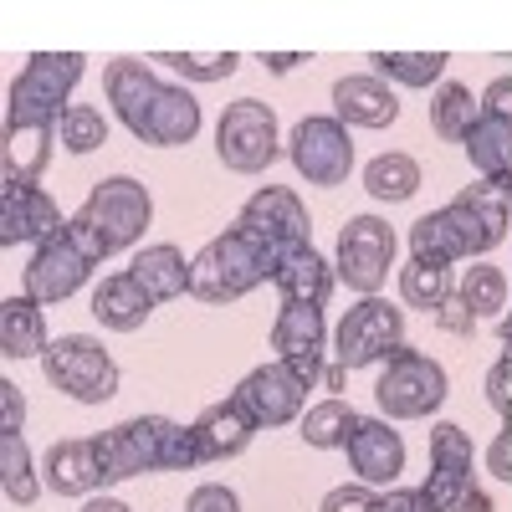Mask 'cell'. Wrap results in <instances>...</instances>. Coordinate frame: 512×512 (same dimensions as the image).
I'll return each instance as SVG.
<instances>
[{
  "label": "cell",
  "instance_id": "cell-1",
  "mask_svg": "<svg viewBox=\"0 0 512 512\" xmlns=\"http://www.w3.org/2000/svg\"><path fill=\"white\" fill-rule=\"evenodd\" d=\"M282 262L287 256L277 246H267V241L246 236L241 226H231L226 236H216L190 262V292L200 297V303H236V297H246L251 287L272 282Z\"/></svg>",
  "mask_w": 512,
  "mask_h": 512
},
{
  "label": "cell",
  "instance_id": "cell-2",
  "mask_svg": "<svg viewBox=\"0 0 512 512\" xmlns=\"http://www.w3.org/2000/svg\"><path fill=\"white\" fill-rule=\"evenodd\" d=\"M82 52H36L26 72L11 82V103H6V128H57L62 103L82 77Z\"/></svg>",
  "mask_w": 512,
  "mask_h": 512
},
{
  "label": "cell",
  "instance_id": "cell-3",
  "mask_svg": "<svg viewBox=\"0 0 512 512\" xmlns=\"http://www.w3.org/2000/svg\"><path fill=\"white\" fill-rule=\"evenodd\" d=\"M41 369L57 384L62 395L82 400V405H103L118 395V364L108 359V349L93 333H62L57 344L41 354Z\"/></svg>",
  "mask_w": 512,
  "mask_h": 512
},
{
  "label": "cell",
  "instance_id": "cell-4",
  "mask_svg": "<svg viewBox=\"0 0 512 512\" xmlns=\"http://www.w3.org/2000/svg\"><path fill=\"white\" fill-rule=\"evenodd\" d=\"M374 400L390 420H425L446 405V369L420 349H400L384 364V374L374 384Z\"/></svg>",
  "mask_w": 512,
  "mask_h": 512
},
{
  "label": "cell",
  "instance_id": "cell-5",
  "mask_svg": "<svg viewBox=\"0 0 512 512\" xmlns=\"http://www.w3.org/2000/svg\"><path fill=\"white\" fill-rule=\"evenodd\" d=\"M77 216L103 236V246H108V256H113V251H128V246L144 241V231H149V221H154V200H149V190H144L139 180L113 175V180H98V185H93V195L82 200Z\"/></svg>",
  "mask_w": 512,
  "mask_h": 512
},
{
  "label": "cell",
  "instance_id": "cell-6",
  "mask_svg": "<svg viewBox=\"0 0 512 512\" xmlns=\"http://www.w3.org/2000/svg\"><path fill=\"white\" fill-rule=\"evenodd\" d=\"M277 113L262 98H236L216 123V154L236 175H262L277 159Z\"/></svg>",
  "mask_w": 512,
  "mask_h": 512
},
{
  "label": "cell",
  "instance_id": "cell-7",
  "mask_svg": "<svg viewBox=\"0 0 512 512\" xmlns=\"http://www.w3.org/2000/svg\"><path fill=\"white\" fill-rule=\"evenodd\" d=\"M400 349H405V313L390 308L384 297H364L338 323V364L344 369H369L379 359H395Z\"/></svg>",
  "mask_w": 512,
  "mask_h": 512
},
{
  "label": "cell",
  "instance_id": "cell-8",
  "mask_svg": "<svg viewBox=\"0 0 512 512\" xmlns=\"http://www.w3.org/2000/svg\"><path fill=\"white\" fill-rule=\"evenodd\" d=\"M395 251H400V241H395L390 221L354 216L344 231H338V262H333V272L344 277L354 292L374 297L384 287V277H390V267H395Z\"/></svg>",
  "mask_w": 512,
  "mask_h": 512
},
{
  "label": "cell",
  "instance_id": "cell-9",
  "mask_svg": "<svg viewBox=\"0 0 512 512\" xmlns=\"http://www.w3.org/2000/svg\"><path fill=\"white\" fill-rule=\"evenodd\" d=\"M287 154L308 185H344L354 169V139L338 118H303L287 139Z\"/></svg>",
  "mask_w": 512,
  "mask_h": 512
},
{
  "label": "cell",
  "instance_id": "cell-10",
  "mask_svg": "<svg viewBox=\"0 0 512 512\" xmlns=\"http://www.w3.org/2000/svg\"><path fill=\"white\" fill-rule=\"evenodd\" d=\"M236 226H241L246 236H256V241L277 246L282 256L303 251V246H308V236H313V221H308L303 200H297L292 190H282V185H267V190H256V195H251V200L241 205Z\"/></svg>",
  "mask_w": 512,
  "mask_h": 512
},
{
  "label": "cell",
  "instance_id": "cell-11",
  "mask_svg": "<svg viewBox=\"0 0 512 512\" xmlns=\"http://www.w3.org/2000/svg\"><path fill=\"white\" fill-rule=\"evenodd\" d=\"M169 420L164 415H139V420H123L113 431L93 436L98 441V466H103V482H123V477H139L159 466V446H164Z\"/></svg>",
  "mask_w": 512,
  "mask_h": 512
},
{
  "label": "cell",
  "instance_id": "cell-12",
  "mask_svg": "<svg viewBox=\"0 0 512 512\" xmlns=\"http://www.w3.org/2000/svg\"><path fill=\"white\" fill-rule=\"evenodd\" d=\"M67 221L57 200L41 185H21V180H0V246H21V241H52L62 236Z\"/></svg>",
  "mask_w": 512,
  "mask_h": 512
},
{
  "label": "cell",
  "instance_id": "cell-13",
  "mask_svg": "<svg viewBox=\"0 0 512 512\" xmlns=\"http://www.w3.org/2000/svg\"><path fill=\"white\" fill-rule=\"evenodd\" d=\"M303 384H297L287 374V364H262V369H251L241 384H236V405L256 420V425H292L297 415H303Z\"/></svg>",
  "mask_w": 512,
  "mask_h": 512
},
{
  "label": "cell",
  "instance_id": "cell-14",
  "mask_svg": "<svg viewBox=\"0 0 512 512\" xmlns=\"http://www.w3.org/2000/svg\"><path fill=\"white\" fill-rule=\"evenodd\" d=\"M344 451H349V466L364 487H395L400 472H405V441L390 420H364L359 415Z\"/></svg>",
  "mask_w": 512,
  "mask_h": 512
},
{
  "label": "cell",
  "instance_id": "cell-15",
  "mask_svg": "<svg viewBox=\"0 0 512 512\" xmlns=\"http://www.w3.org/2000/svg\"><path fill=\"white\" fill-rule=\"evenodd\" d=\"M93 262L82 256L67 236H52V241H41L36 256H31V267H26V297H36V303H67V297L88 282Z\"/></svg>",
  "mask_w": 512,
  "mask_h": 512
},
{
  "label": "cell",
  "instance_id": "cell-16",
  "mask_svg": "<svg viewBox=\"0 0 512 512\" xmlns=\"http://www.w3.org/2000/svg\"><path fill=\"white\" fill-rule=\"evenodd\" d=\"M108 103H113V113L123 118V128L128 134H144V123H149V108H154V98H159V88L164 82L149 72V62H134V57H118L113 67H108Z\"/></svg>",
  "mask_w": 512,
  "mask_h": 512
},
{
  "label": "cell",
  "instance_id": "cell-17",
  "mask_svg": "<svg viewBox=\"0 0 512 512\" xmlns=\"http://www.w3.org/2000/svg\"><path fill=\"white\" fill-rule=\"evenodd\" d=\"M333 118L338 123H354V128H390L400 118V98L390 93V82L379 77H338L333 82Z\"/></svg>",
  "mask_w": 512,
  "mask_h": 512
},
{
  "label": "cell",
  "instance_id": "cell-18",
  "mask_svg": "<svg viewBox=\"0 0 512 512\" xmlns=\"http://www.w3.org/2000/svg\"><path fill=\"white\" fill-rule=\"evenodd\" d=\"M200 134V103L190 98V88H159L154 108H149V123H144V144H159V149H180Z\"/></svg>",
  "mask_w": 512,
  "mask_h": 512
},
{
  "label": "cell",
  "instance_id": "cell-19",
  "mask_svg": "<svg viewBox=\"0 0 512 512\" xmlns=\"http://www.w3.org/2000/svg\"><path fill=\"white\" fill-rule=\"evenodd\" d=\"M149 313H154V297H149L134 277H128V272L103 277L98 292H93V318H98L103 328H113V333H134V328H144Z\"/></svg>",
  "mask_w": 512,
  "mask_h": 512
},
{
  "label": "cell",
  "instance_id": "cell-20",
  "mask_svg": "<svg viewBox=\"0 0 512 512\" xmlns=\"http://www.w3.org/2000/svg\"><path fill=\"white\" fill-rule=\"evenodd\" d=\"M47 487L57 497H88L103 487L98 466V441H57L47 451Z\"/></svg>",
  "mask_w": 512,
  "mask_h": 512
},
{
  "label": "cell",
  "instance_id": "cell-21",
  "mask_svg": "<svg viewBox=\"0 0 512 512\" xmlns=\"http://www.w3.org/2000/svg\"><path fill=\"white\" fill-rule=\"evenodd\" d=\"M52 349L47 318H41L36 297H6L0 303V354L6 359H41Z\"/></svg>",
  "mask_w": 512,
  "mask_h": 512
},
{
  "label": "cell",
  "instance_id": "cell-22",
  "mask_svg": "<svg viewBox=\"0 0 512 512\" xmlns=\"http://www.w3.org/2000/svg\"><path fill=\"white\" fill-rule=\"evenodd\" d=\"M251 431L256 420L236 405V400H221V405H205L200 420H195V436H200V451L205 461H226V456H241L251 446Z\"/></svg>",
  "mask_w": 512,
  "mask_h": 512
},
{
  "label": "cell",
  "instance_id": "cell-23",
  "mask_svg": "<svg viewBox=\"0 0 512 512\" xmlns=\"http://www.w3.org/2000/svg\"><path fill=\"white\" fill-rule=\"evenodd\" d=\"M128 277H134L154 303H169V297H185L190 292V262L180 256V246H144L134 256V267H128Z\"/></svg>",
  "mask_w": 512,
  "mask_h": 512
},
{
  "label": "cell",
  "instance_id": "cell-24",
  "mask_svg": "<svg viewBox=\"0 0 512 512\" xmlns=\"http://www.w3.org/2000/svg\"><path fill=\"white\" fill-rule=\"evenodd\" d=\"M333 267L323 262V256L313 251V246H303V251H292L287 262L277 267V287H282V303H313V308H323L328 303V292H333Z\"/></svg>",
  "mask_w": 512,
  "mask_h": 512
},
{
  "label": "cell",
  "instance_id": "cell-25",
  "mask_svg": "<svg viewBox=\"0 0 512 512\" xmlns=\"http://www.w3.org/2000/svg\"><path fill=\"white\" fill-rule=\"evenodd\" d=\"M410 251L415 262H431V267H451V262H466L472 246H466V231L456 226L451 210H431L410 226Z\"/></svg>",
  "mask_w": 512,
  "mask_h": 512
},
{
  "label": "cell",
  "instance_id": "cell-26",
  "mask_svg": "<svg viewBox=\"0 0 512 512\" xmlns=\"http://www.w3.org/2000/svg\"><path fill=\"white\" fill-rule=\"evenodd\" d=\"M466 154H472V169H482L487 180H512V123L482 113L477 128L466 134Z\"/></svg>",
  "mask_w": 512,
  "mask_h": 512
},
{
  "label": "cell",
  "instance_id": "cell-27",
  "mask_svg": "<svg viewBox=\"0 0 512 512\" xmlns=\"http://www.w3.org/2000/svg\"><path fill=\"white\" fill-rule=\"evenodd\" d=\"M272 349L282 359H292V354H323V308H313V303H282V313L272 323Z\"/></svg>",
  "mask_w": 512,
  "mask_h": 512
},
{
  "label": "cell",
  "instance_id": "cell-28",
  "mask_svg": "<svg viewBox=\"0 0 512 512\" xmlns=\"http://www.w3.org/2000/svg\"><path fill=\"white\" fill-rule=\"evenodd\" d=\"M52 144H57V128H6V175L0 180L36 185V175L52 159Z\"/></svg>",
  "mask_w": 512,
  "mask_h": 512
},
{
  "label": "cell",
  "instance_id": "cell-29",
  "mask_svg": "<svg viewBox=\"0 0 512 512\" xmlns=\"http://www.w3.org/2000/svg\"><path fill=\"white\" fill-rule=\"evenodd\" d=\"M477 118H482V98L472 88H461V82H446V88L436 93V103H431L436 134L451 139V144H466V134L477 128Z\"/></svg>",
  "mask_w": 512,
  "mask_h": 512
},
{
  "label": "cell",
  "instance_id": "cell-30",
  "mask_svg": "<svg viewBox=\"0 0 512 512\" xmlns=\"http://www.w3.org/2000/svg\"><path fill=\"white\" fill-rule=\"evenodd\" d=\"M364 190L374 200H390V205L395 200H410L420 190V164L410 154H379V159L364 164Z\"/></svg>",
  "mask_w": 512,
  "mask_h": 512
},
{
  "label": "cell",
  "instance_id": "cell-31",
  "mask_svg": "<svg viewBox=\"0 0 512 512\" xmlns=\"http://www.w3.org/2000/svg\"><path fill=\"white\" fill-rule=\"evenodd\" d=\"M354 425H359L354 405H344V400H323V405H313V410L303 415V441H308L313 451H338V446H349Z\"/></svg>",
  "mask_w": 512,
  "mask_h": 512
},
{
  "label": "cell",
  "instance_id": "cell-32",
  "mask_svg": "<svg viewBox=\"0 0 512 512\" xmlns=\"http://www.w3.org/2000/svg\"><path fill=\"white\" fill-rule=\"evenodd\" d=\"M384 77H395V82H405V88H431V82H441V72H446V52H374L369 57Z\"/></svg>",
  "mask_w": 512,
  "mask_h": 512
},
{
  "label": "cell",
  "instance_id": "cell-33",
  "mask_svg": "<svg viewBox=\"0 0 512 512\" xmlns=\"http://www.w3.org/2000/svg\"><path fill=\"white\" fill-rule=\"evenodd\" d=\"M456 297L472 308V318H497V313L507 308V272H502V267H487V262L466 267Z\"/></svg>",
  "mask_w": 512,
  "mask_h": 512
},
{
  "label": "cell",
  "instance_id": "cell-34",
  "mask_svg": "<svg viewBox=\"0 0 512 512\" xmlns=\"http://www.w3.org/2000/svg\"><path fill=\"white\" fill-rule=\"evenodd\" d=\"M0 487H6L11 502L31 507L36 502V477H31V451L21 441V431H0Z\"/></svg>",
  "mask_w": 512,
  "mask_h": 512
},
{
  "label": "cell",
  "instance_id": "cell-35",
  "mask_svg": "<svg viewBox=\"0 0 512 512\" xmlns=\"http://www.w3.org/2000/svg\"><path fill=\"white\" fill-rule=\"evenodd\" d=\"M57 139H62L67 154H93V149L108 144V118L98 108H88V103H72L62 113V123H57Z\"/></svg>",
  "mask_w": 512,
  "mask_h": 512
},
{
  "label": "cell",
  "instance_id": "cell-36",
  "mask_svg": "<svg viewBox=\"0 0 512 512\" xmlns=\"http://www.w3.org/2000/svg\"><path fill=\"white\" fill-rule=\"evenodd\" d=\"M400 297H405L410 308L431 313V308H441L446 297H451V272L446 267H431V262H415V256H410V267L400 272Z\"/></svg>",
  "mask_w": 512,
  "mask_h": 512
},
{
  "label": "cell",
  "instance_id": "cell-37",
  "mask_svg": "<svg viewBox=\"0 0 512 512\" xmlns=\"http://www.w3.org/2000/svg\"><path fill=\"white\" fill-rule=\"evenodd\" d=\"M154 62L175 67V72L190 77V82H226L241 57H236V52H159Z\"/></svg>",
  "mask_w": 512,
  "mask_h": 512
},
{
  "label": "cell",
  "instance_id": "cell-38",
  "mask_svg": "<svg viewBox=\"0 0 512 512\" xmlns=\"http://www.w3.org/2000/svg\"><path fill=\"white\" fill-rule=\"evenodd\" d=\"M425 502L431 512H461L466 507V492H472V472H456V466H431V477H425Z\"/></svg>",
  "mask_w": 512,
  "mask_h": 512
},
{
  "label": "cell",
  "instance_id": "cell-39",
  "mask_svg": "<svg viewBox=\"0 0 512 512\" xmlns=\"http://www.w3.org/2000/svg\"><path fill=\"white\" fill-rule=\"evenodd\" d=\"M472 461H477L472 436H466L461 425L441 420L436 431H431V466H456V472H472Z\"/></svg>",
  "mask_w": 512,
  "mask_h": 512
},
{
  "label": "cell",
  "instance_id": "cell-40",
  "mask_svg": "<svg viewBox=\"0 0 512 512\" xmlns=\"http://www.w3.org/2000/svg\"><path fill=\"white\" fill-rule=\"evenodd\" d=\"M195 461H205V451H200V436H195V425L185 431V425H175V420H169L164 446H159V466H164V472H190Z\"/></svg>",
  "mask_w": 512,
  "mask_h": 512
},
{
  "label": "cell",
  "instance_id": "cell-41",
  "mask_svg": "<svg viewBox=\"0 0 512 512\" xmlns=\"http://www.w3.org/2000/svg\"><path fill=\"white\" fill-rule=\"evenodd\" d=\"M185 512H241V497L231 487H221V482H205V487L190 492V507Z\"/></svg>",
  "mask_w": 512,
  "mask_h": 512
},
{
  "label": "cell",
  "instance_id": "cell-42",
  "mask_svg": "<svg viewBox=\"0 0 512 512\" xmlns=\"http://www.w3.org/2000/svg\"><path fill=\"white\" fill-rule=\"evenodd\" d=\"M318 512H379V497L369 487H333Z\"/></svg>",
  "mask_w": 512,
  "mask_h": 512
},
{
  "label": "cell",
  "instance_id": "cell-43",
  "mask_svg": "<svg viewBox=\"0 0 512 512\" xmlns=\"http://www.w3.org/2000/svg\"><path fill=\"white\" fill-rule=\"evenodd\" d=\"M62 236H67V241H72V246H77L82 256H88V262H93V267H98V262H103V256H108V246H103V236H98V231H93L88 221H82V216H72Z\"/></svg>",
  "mask_w": 512,
  "mask_h": 512
},
{
  "label": "cell",
  "instance_id": "cell-44",
  "mask_svg": "<svg viewBox=\"0 0 512 512\" xmlns=\"http://www.w3.org/2000/svg\"><path fill=\"white\" fill-rule=\"evenodd\" d=\"M26 425V400L16 379H0V431H21Z\"/></svg>",
  "mask_w": 512,
  "mask_h": 512
},
{
  "label": "cell",
  "instance_id": "cell-45",
  "mask_svg": "<svg viewBox=\"0 0 512 512\" xmlns=\"http://www.w3.org/2000/svg\"><path fill=\"white\" fill-rule=\"evenodd\" d=\"M507 369H512V359H507V354L487 369V405H492L502 420H512V400H507Z\"/></svg>",
  "mask_w": 512,
  "mask_h": 512
},
{
  "label": "cell",
  "instance_id": "cell-46",
  "mask_svg": "<svg viewBox=\"0 0 512 512\" xmlns=\"http://www.w3.org/2000/svg\"><path fill=\"white\" fill-rule=\"evenodd\" d=\"M436 318H441V328H446V333H456V338H466V333H472V328H477V318H472V308H466V303H461V297H446V303L436 308Z\"/></svg>",
  "mask_w": 512,
  "mask_h": 512
},
{
  "label": "cell",
  "instance_id": "cell-47",
  "mask_svg": "<svg viewBox=\"0 0 512 512\" xmlns=\"http://www.w3.org/2000/svg\"><path fill=\"white\" fill-rule=\"evenodd\" d=\"M487 466H492L497 482H512V420L497 431V441H492V451H487Z\"/></svg>",
  "mask_w": 512,
  "mask_h": 512
},
{
  "label": "cell",
  "instance_id": "cell-48",
  "mask_svg": "<svg viewBox=\"0 0 512 512\" xmlns=\"http://www.w3.org/2000/svg\"><path fill=\"white\" fill-rule=\"evenodd\" d=\"M379 512H431V502H425V492H410V487H390L379 497Z\"/></svg>",
  "mask_w": 512,
  "mask_h": 512
},
{
  "label": "cell",
  "instance_id": "cell-49",
  "mask_svg": "<svg viewBox=\"0 0 512 512\" xmlns=\"http://www.w3.org/2000/svg\"><path fill=\"white\" fill-rule=\"evenodd\" d=\"M482 113H492V118H507V123H512V82H507V77L487 82V93H482Z\"/></svg>",
  "mask_w": 512,
  "mask_h": 512
},
{
  "label": "cell",
  "instance_id": "cell-50",
  "mask_svg": "<svg viewBox=\"0 0 512 512\" xmlns=\"http://www.w3.org/2000/svg\"><path fill=\"white\" fill-rule=\"evenodd\" d=\"M282 364H287V374L303 384V390H313L318 374H323V354H292V359H282Z\"/></svg>",
  "mask_w": 512,
  "mask_h": 512
},
{
  "label": "cell",
  "instance_id": "cell-51",
  "mask_svg": "<svg viewBox=\"0 0 512 512\" xmlns=\"http://www.w3.org/2000/svg\"><path fill=\"white\" fill-rule=\"evenodd\" d=\"M82 512H134V507L118 502V497H88V502H82Z\"/></svg>",
  "mask_w": 512,
  "mask_h": 512
},
{
  "label": "cell",
  "instance_id": "cell-52",
  "mask_svg": "<svg viewBox=\"0 0 512 512\" xmlns=\"http://www.w3.org/2000/svg\"><path fill=\"white\" fill-rule=\"evenodd\" d=\"M262 62H267V72H292L303 57H297V52H272V57H262Z\"/></svg>",
  "mask_w": 512,
  "mask_h": 512
},
{
  "label": "cell",
  "instance_id": "cell-53",
  "mask_svg": "<svg viewBox=\"0 0 512 512\" xmlns=\"http://www.w3.org/2000/svg\"><path fill=\"white\" fill-rule=\"evenodd\" d=\"M461 512H492V502H487V497L472 487V492H466V507H461Z\"/></svg>",
  "mask_w": 512,
  "mask_h": 512
},
{
  "label": "cell",
  "instance_id": "cell-54",
  "mask_svg": "<svg viewBox=\"0 0 512 512\" xmlns=\"http://www.w3.org/2000/svg\"><path fill=\"white\" fill-rule=\"evenodd\" d=\"M344 374H349L344 364H333V369H323V384H328V390H344Z\"/></svg>",
  "mask_w": 512,
  "mask_h": 512
},
{
  "label": "cell",
  "instance_id": "cell-55",
  "mask_svg": "<svg viewBox=\"0 0 512 512\" xmlns=\"http://www.w3.org/2000/svg\"><path fill=\"white\" fill-rule=\"evenodd\" d=\"M497 338H502V344H507V349H502V354H507V359H512V323H507V318H502V323H497Z\"/></svg>",
  "mask_w": 512,
  "mask_h": 512
},
{
  "label": "cell",
  "instance_id": "cell-56",
  "mask_svg": "<svg viewBox=\"0 0 512 512\" xmlns=\"http://www.w3.org/2000/svg\"><path fill=\"white\" fill-rule=\"evenodd\" d=\"M507 226H512V205H507Z\"/></svg>",
  "mask_w": 512,
  "mask_h": 512
},
{
  "label": "cell",
  "instance_id": "cell-57",
  "mask_svg": "<svg viewBox=\"0 0 512 512\" xmlns=\"http://www.w3.org/2000/svg\"><path fill=\"white\" fill-rule=\"evenodd\" d=\"M507 323H512V318H507Z\"/></svg>",
  "mask_w": 512,
  "mask_h": 512
}]
</instances>
